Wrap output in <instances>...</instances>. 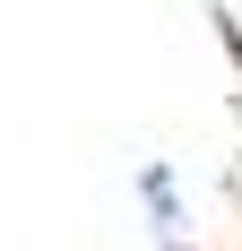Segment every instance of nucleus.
Returning a JSON list of instances; mask_svg holds the SVG:
<instances>
[{
  "mask_svg": "<svg viewBox=\"0 0 242 251\" xmlns=\"http://www.w3.org/2000/svg\"><path fill=\"white\" fill-rule=\"evenodd\" d=\"M139 191H147V208H156V226L182 243V200H173V174H165V165H147V174H139Z\"/></svg>",
  "mask_w": 242,
  "mask_h": 251,
  "instance_id": "1",
  "label": "nucleus"
}]
</instances>
